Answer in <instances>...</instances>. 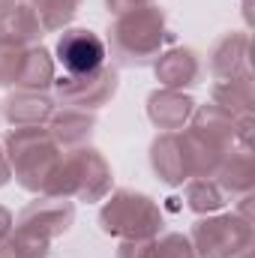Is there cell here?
<instances>
[{"label":"cell","mask_w":255,"mask_h":258,"mask_svg":"<svg viewBox=\"0 0 255 258\" xmlns=\"http://www.w3.org/2000/svg\"><path fill=\"white\" fill-rule=\"evenodd\" d=\"M168 39H171V33L165 24V12L156 3L120 12L114 18V24L108 27V45L120 66L156 63V57L162 54Z\"/></svg>","instance_id":"obj_1"},{"label":"cell","mask_w":255,"mask_h":258,"mask_svg":"<svg viewBox=\"0 0 255 258\" xmlns=\"http://www.w3.org/2000/svg\"><path fill=\"white\" fill-rule=\"evenodd\" d=\"M3 150L9 156V168H12V177L18 180V186L36 195H42V189L48 186V180L57 171L60 156H63V147L51 138V132L45 126L9 129Z\"/></svg>","instance_id":"obj_2"},{"label":"cell","mask_w":255,"mask_h":258,"mask_svg":"<svg viewBox=\"0 0 255 258\" xmlns=\"http://www.w3.org/2000/svg\"><path fill=\"white\" fill-rule=\"evenodd\" d=\"M111 192V165L105 162V156L93 147H75L63 150L57 171L51 174L48 186L42 195H54V198H78V201H102Z\"/></svg>","instance_id":"obj_3"},{"label":"cell","mask_w":255,"mask_h":258,"mask_svg":"<svg viewBox=\"0 0 255 258\" xmlns=\"http://www.w3.org/2000/svg\"><path fill=\"white\" fill-rule=\"evenodd\" d=\"M99 225L105 234L120 237V240H156L162 234L165 216L150 195L117 189L102 204Z\"/></svg>","instance_id":"obj_4"},{"label":"cell","mask_w":255,"mask_h":258,"mask_svg":"<svg viewBox=\"0 0 255 258\" xmlns=\"http://www.w3.org/2000/svg\"><path fill=\"white\" fill-rule=\"evenodd\" d=\"M189 240L201 258H237L252 246V219L237 213H219L198 219Z\"/></svg>","instance_id":"obj_5"},{"label":"cell","mask_w":255,"mask_h":258,"mask_svg":"<svg viewBox=\"0 0 255 258\" xmlns=\"http://www.w3.org/2000/svg\"><path fill=\"white\" fill-rule=\"evenodd\" d=\"M117 69L114 66H99L96 72L87 75H60L54 78V96L57 102H63L69 108H84V111H96L105 102H111V96L117 93Z\"/></svg>","instance_id":"obj_6"},{"label":"cell","mask_w":255,"mask_h":258,"mask_svg":"<svg viewBox=\"0 0 255 258\" xmlns=\"http://www.w3.org/2000/svg\"><path fill=\"white\" fill-rule=\"evenodd\" d=\"M54 54H57V63L63 66L66 75H87V72H96L99 66H105L108 48L93 30L69 27L60 33Z\"/></svg>","instance_id":"obj_7"},{"label":"cell","mask_w":255,"mask_h":258,"mask_svg":"<svg viewBox=\"0 0 255 258\" xmlns=\"http://www.w3.org/2000/svg\"><path fill=\"white\" fill-rule=\"evenodd\" d=\"M72 219H75V204H72L69 198L39 195L36 201H30V204L18 213L15 228L30 231V234H36V237H42V240L51 243L54 237H60V234L69 231Z\"/></svg>","instance_id":"obj_8"},{"label":"cell","mask_w":255,"mask_h":258,"mask_svg":"<svg viewBox=\"0 0 255 258\" xmlns=\"http://www.w3.org/2000/svg\"><path fill=\"white\" fill-rule=\"evenodd\" d=\"M150 165L159 174V180L168 183V186H180V183L189 180L192 171H189V159H186L180 132L156 135V141L150 144Z\"/></svg>","instance_id":"obj_9"},{"label":"cell","mask_w":255,"mask_h":258,"mask_svg":"<svg viewBox=\"0 0 255 258\" xmlns=\"http://www.w3.org/2000/svg\"><path fill=\"white\" fill-rule=\"evenodd\" d=\"M153 69H156V81L165 90L195 87L204 78V60L195 48H174L168 54H159Z\"/></svg>","instance_id":"obj_10"},{"label":"cell","mask_w":255,"mask_h":258,"mask_svg":"<svg viewBox=\"0 0 255 258\" xmlns=\"http://www.w3.org/2000/svg\"><path fill=\"white\" fill-rule=\"evenodd\" d=\"M57 111V102L45 90H15L3 99V117L9 126H45L51 114Z\"/></svg>","instance_id":"obj_11"},{"label":"cell","mask_w":255,"mask_h":258,"mask_svg":"<svg viewBox=\"0 0 255 258\" xmlns=\"http://www.w3.org/2000/svg\"><path fill=\"white\" fill-rule=\"evenodd\" d=\"M195 99L186 96L183 90H156L147 99V117L150 123L162 132H180L192 120Z\"/></svg>","instance_id":"obj_12"},{"label":"cell","mask_w":255,"mask_h":258,"mask_svg":"<svg viewBox=\"0 0 255 258\" xmlns=\"http://www.w3.org/2000/svg\"><path fill=\"white\" fill-rule=\"evenodd\" d=\"M42 36H45V27L30 3H15L9 9H0V42L3 45L30 48V45H39Z\"/></svg>","instance_id":"obj_13"},{"label":"cell","mask_w":255,"mask_h":258,"mask_svg":"<svg viewBox=\"0 0 255 258\" xmlns=\"http://www.w3.org/2000/svg\"><path fill=\"white\" fill-rule=\"evenodd\" d=\"M246 57H249V36H246V33H225V36L216 39V45L210 48L204 69H210V75H213L216 81L234 78V75L249 72V69H246Z\"/></svg>","instance_id":"obj_14"},{"label":"cell","mask_w":255,"mask_h":258,"mask_svg":"<svg viewBox=\"0 0 255 258\" xmlns=\"http://www.w3.org/2000/svg\"><path fill=\"white\" fill-rule=\"evenodd\" d=\"M213 180H216V186L222 189V195L231 198V201L252 195V186H255L252 153H249V150H231V153L219 162Z\"/></svg>","instance_id":"obj_15"},{"label":"cell","mask_w":255,"mask_h":258,"mask_svg":"<svg viewBox=\"0 0 255 258\" xmlns=\"http://www.w3.org/2000/svg\"><path fill=\"white\" fill-rule=\"evenodd\" d=\"M96 129V114L93 111H84V108H57L48 120V132L51 138L63 147V150H75V147H84L90 141Z\"/></svg>","instance_id":"obj_16"},{"label":"cell","mask_w":255,"mask_h":258,"mask_svg":"<svg viewBox=\"0 0 255 258\" xmlns=\"http://www.w3.org/2000/svg\"><path fill=\"white\" fill-rule=\"evenodd\" d=\"M210 99H213V105L225 108L234 117H252V78H249V72L216 81L210 90Z\"/></svg>","instance_id":"obj_17"},{"label":"cell","mask_w":255,"mask_h":258,"mask_svg":"<svg viewBox=\"0 0 255 258\" xmlns=\"http://www.w3.org/2000/svg\"><path fill=\"white\" fill-rule=\"evenodd\" d=\"M51 84H54V60H51V54L42 45H30L24 51L15 90H48Z\"/></svg>","instance_id":"obj_18"},{"label":"cell","mask_w":255,"mask_h":258,"mask_svg":"<svg viewBox=\"0 0 255 258\" xmlns=\"http://www.w3.org/2000/svg\"><path fill=\"white\" fill-rule=\"evenodd\" d=\"M183 195H186V207L195 210V213H216L228 201L222 195V189L216 186L213 177H192V180H186Z\"/></svg>","instance_id":"obj_19"},{"label":"cell","mask_w":255,"mask_h":258,"mask_svg":"<svg viewBox=\"0 0 255 258\" xmlns=\"http://www.w3.org/2000/svg\"><path fill=\"white\" fill-rule=\"evenodd\" d=\"M30 6L39 15L45 30H63L66 24L75 18L81 0H30Z\"/></svg>","instance_id":"obj_20"},{"label":"cell","mask_w":255,"mask_h":258,"mask_svg":"<svg viewBox=\"0 0 255 258\" xmlns=\"http://www.w3.org/2000/svg\"><path fill=\"white\" fill-rule=\"evenodd\" d=\"M153 258H201L195 243L186 234H162L159 240H153Z\"/></svg>","instance_id":"obj_21"},{"label":"cell","mask_w":255,"mask_h":258,"mask_svg":"<svg viewBox=\"0 0 255 258\" xmlns=\"http://www.w3.org/2000/svg\"><path fill=\"white\" fill-rule=\"evenodd\" d=\"M27 48L18 45H3L0 42V87H15L18 72H21V60H24Z\"/></svg>","instance_id":"obj_22"},{"label":"cell","mask_w":255,"mask_h":258,"mask_svg":"<svg viewBox=\"0 0 255 258\" xmlns=\"http://www.w3.org/2000/svg\"><path fill=\"white\" fill-rule=\"evenodd\" d=\"M117 258H153V240H123Z\"/></svg>","instance_id":"obj_23"},{"label":"cell","mask_w":255,"mask_h":258,"mask_svg":"<svg viewBox=\"0 0 255 258\" xmlns=\"http://www.w3.org/2000/svg\"><path fill=\"white\" fill-rule=\"evenodd\" d=\"M108 3V12L120 15V12H129V9H141V6H153V0H105Z\"/></svg>","instance_id":"obj_24"},{"label":"cell","mask_w":255,"mask_h":258,"mask_svg":"<svg viewBox=\"0 0 255 258\" xmlns=\"http://www.w3.org/2000/svg\"><path fill=\"white\" fill-rule=\"evenodd\" d=\"M9 231H12V213H9V210L0 204V243H6Z\"/></svg>","instance_id":"obj_25"},{"label":"cell","mask_w":255,"mask_h":258,"mask_svg":"<svg viewBox=\"0 0 255 258\" xmlns=\"http://www.w3.org/2000/svg\"><path fill=\"white\" fill-rule=\"evenodd\" d=\"M9 180H12V168H9V156H6V150L0 144V186H6Z\"/></svg>","instance_id":"obj_26"},{"label":"cell","mask_w":255,"mask_h":258,"mask_svg":"<svg viewBox=\"0 0 255 258\" xmlns=\"http://www.w3.org/2000/svg\"><path fill=\"white\" fill-rule=\"evenodd\" d=\"M0 258H15V255H12V249H9L6 243H0Z\"/></svg>","instance_id":"obj_27"},{"label":"cell","mask_w":255,"mask_h":258,"mask_svg":"<svg viewBox=\"0 0 255 258\" xmlns=\"http://www.w3.org/2000/svg\"><path fill=\"white\" fill-rule=\"evenodd\" d=\"M15 3H21V0H0V9H9V6H15Z\"/></svg>","instance_id":"obj_28"}]
</instances>
